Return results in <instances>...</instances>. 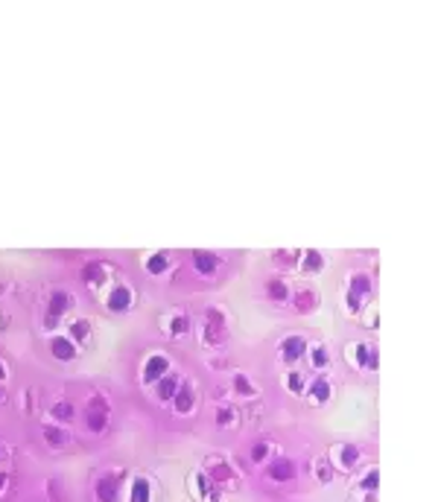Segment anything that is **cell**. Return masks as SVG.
Wrapping results in <instances>:
<instances>
[{"label":"cell","mask_w":438,"mask_h":502,"mask_svg":"<svg viewBox=\"0 0 438 502\" xmlns=\"http://www.w3.org/2000/svg\"><path fill=\"white\" fill-rule=\"evenodd\" d=\"M228 420H231V409H222L219 412V423H228Z\"/></svg>","instance_id":"31"},{"label":"cell","mask_w":438,"mask_h":502,"mask_svg":"<svg viewBox=\"0 0 438 502\" xmlns=\"http://www.w3.org/2000/svg\"><path fill=\"white\" fill-rule=\"evenodd\" d=\"M88 426H91L94 432H102V429H105V412H94V409H91V415H88Z\"/></svg>","instance_id":"15"},{"label":"cell","mask_w":438,"mask_h":502,"mask_svg":"<svg viewBox=\"0 0 438 502\" xmlns=\"http://www.w3.org/2000/svg\"><path fill=\"white\" fill-rule=\"evenodd\" d=\"M327 362H330L327 350H324V347H315V353H313V365H315V368H324Z\"/></svg>","instance_id":"22"},{"label":"cell","mask_w":438,"mask_h":502,"mask_svg":"<svg viewBox=\"0 0 438 502\" xmlns=\"http://www.w3.org/2000/svg\"><path fill=\"white\" fill-rule=\"evenodd\" d=\"M44 438L50 441L53 447H62V444H64V435H62V429H59V426H44Z\"/></svg>","instance_id":"16"},{"label":"cell","mask_w":438,"mask_h":502,"mask_svg":"<svg viewBox=\"0 0 438 502\" xmlns=\"http://www.w3.org/2000/svg\"><path fill=\"white\" fill-rule=\"evenodd\" d=\"M129 301H131L129 289H126V286H117V289L111 292V298H108V310H114V313H123L126 307H129Z\"/></svg>","instance_id":"7"},{"label":"cell","mask_w":438,"mask_h":502,"mask_svg":"<svg viewBox=\"0 0 438 502\" xmlns=\"http://www.w3.org/2000/svg\"><path fill=\"white\" fill-rule=\"evenodd\" d=\"M313 394H315V400H327L330 397V385L324 379H318V382H313Z\"/></svg>","instance_id":"18"},{"label":"cell","mask_w":438,"mask_h":502,"mask_svg":"<svg viewBox=\"0 0 438 502\" xmlns=\"http://www.w3.org/2000/svg\"><path fill=\"white\" fill-rule=\"evenodd\" d=\"M99 269H102V266H96V263H88V266H85V275H82V278H85V283L99 281V275H102Z\"/></svg>","instance_id":"21"},{"label":"cell","mask_w":438,"mask_h":502,"mask_svg":"<svg viewBox=\"0 0 438 502\" xmlns=\"http://www.w3.org/2000/svg\"><path fill=\"white\" fill-rule=\"evenodd\" d=\"M0 459H3V444H0Z\"/></svg>","instance_id":"33"},{"label":"cell","mask_w":438,"mask_h":502,"mask_svg":"<svg viewBox=\"0 0 438 502\" xmlns=\"http://www.w3.org/2000/svg\"><path fill=\"white\" fill-rule=\"evenodd\" d=\"M193 263H196V272L199 275H214L217 272V257L211 251H196L193 254Z\"/></svg>","instance_id":"5"},{"label":"cell","mask_w":438,"mask_h":502,"mask_svg":"<svg viewBox=\"0 0 438 502\" xmlns=\"http://www.w3.org/2000/svg\"><path fill=\"white\" fill-rule=\"evenodd\" d=\"M269 295H272L275 301H283V298H286V286H283V281H269Z\"/></svg>","instance_id":"17"},{"label":"cell","mask_w":438,"mask_h":502,"mask_svg":"<svg viewBox=\"0 0 438 502\" xmlns=\"http://www.w3.org/2000/svg\"><path fill=\"white\" fill-rule=\"evenodd\" d=\"M131 502H149V482H146V479H134V485H131Z\"/></svg>","instance_id":"9"},{"label":"cell","mask_w":438,"mask_h":502,"mask_svg":"<svg viewBox=\"0 0 438 502\" xmlns=\"http://www.w3.org/2000/svg\"><path fill=\"white\" fill-rule=\"evenodd\" d=\"M53 415H56L59 420H70V418H73V406H67V403H56V406H53Z\"/></svg>","instance_id":"19"},{"label":"cell","mask_w":438,"mask_h":502,"mask_svg":"<svg viewBox=\"0 0 438 502\" xmlns=\"http://www.w3.org/2000/svg\"><path fill=\"white\" fill-rule=\"evenodd\" d=\"M67 307H70V298H67V292H53V298H50V307H47V324H56V321H59V315H62Z\"/></svg>","instance_id":"2"},{"label":"cell","mask_w":438,"mask_h":502,"mask_svg":"<svg viewBox=\"0 0 438 502\" xmlns=\"http://www.w3.org/2000/svg\"><path fill=\"white\" fill-rule=\"evenodd\" d=\"M193 406V391H190L187 385H181L178 391H175V412H187Z\"/></svg>","instance_id":"11"},{"label":"cell","mask_w":438,"mask_h":502,"mask_svg":"<svg viewBox=\"0 0 438 502\" xmlns=\"http://www.w3.org/2000/svg\"><path fill=\"white\" fill-rule=\"evenodd\" d=\"M167 356H152L149 359V365H146V371H143V379L146 382H158L161 376H164V371H167Z\"/></svg>","instance_id":"6"},{"label":"cell","mask_w":438,"mask_h":502,"mask_svg":"<svg viewBox=\"0 0 438 502\" xmlns=\"http://www.w3.org/2000/svg\"><path fill=\"white\" fill-rule=\"evenodd\" d=\"M289 388H292V391H301V376H298V374L289 376Z\"/></svg>","instance_id":"29"},{"label":"cell","mask_w":438,"mask_h":502,"mask_svg":"<svg viewBox=\"0 0 438 502\" xmlns=\"http://www.w3.org/2000/svg\"><path fill=\"white\" fill-rule=\"evenodd\" d=\"M292 476H295V464L289 459H281L269 467V479H275V482H289Z\"/></svg>","instance_id":"4"},{"label":"cell","mask_w":438,"mask_h":502,"mask_svg":"<svg viewBox=\"0 0 438 502\" xmlns=\"http://www.w3.org/2000/svg\"><path fill=\"white\" fill-rule=\"evenodd\" d=\"M263 456H266V444H254V447H251V459H254V461H260Z\"/></svg>","instance_id":"25"},{"label":"cell","mask_w":438,"mask_h":502,"mask_svg":"<svg viewBox=\"0 0 438 502\" xmlns=\"http://www.w3.org/2000/svg\"><path fill=\"white\" fill-rule=\"evenodd\" d=\"M234 382H237V391H243V394H251V385H249V379H246V376H237Z\"/></svg>","instance_id":"27"},{"label":"cell","mask_w":438,"mask_h":502,"mask_svg":"<svg viewBox=\"0 0 438 502\" xmlns=\"http://www.w3.org/2000/svg\"><path fill=\"white\" fill-rule=\"evenodd\" d=\"M117 494H120V479L117 476H102L96 482V497L99 502H117Z\"/></svg>","instance_id":"1"},{"label":"cell","mask_w":438,"mask_h":502,"mask_svg":"<svg viewBox=\"0 0 438 502\" xmlns=\"http://www.w3.org/2000/svg\"><path fill=\"white\" fill-rule=\"evenodd\" d=\"M304 269H307V272H318V269H321V254H318V251H307V254H304Z\"/></svg>","instance_id":"13"},{"label":"cell","mask_w":438,"mask_h":502,"mask_svg":"<svg viewBox=\"0 0 438 502\" xmlns=\"http://www.w3.org/2000/svg\"><path fill=\"white\" fill-rule=\"evenodd\" d=\"M70 333H73L76 339H85V333H88V324H85V321H76V324L70 327Z\"/></svg>","instance_id":"23"},{"label":"cell","mask_w":438,"mask_h":502,"mask_svg":"<svg viewBox=\"0 0 438 502\" xmlns=\"http://www.w3.org/2000/svg\"><path fill=\"white\" fill-rule=\"evenodd\" d=\"M187 327H190V321H187V318H184V315H178V318L173 321V333H184Z\"/></svg>","instance_id":"24"},{"label":"cell","mask_w":438,"mask_h":502,"mask_svg":"<svg viewBox=\"0 0 438 502\" xmlns=\"http://www.w3.org/2000/svg\"><path fill=\"white\" fill-rule=\"evenodd\" d=\"M3 485H6V476H3V473H0V488H3Z\"/></svg>","instance_id":"32"},{"label":"cell","mask_w":438,"mask_h":502,"mask_svg":"<svg viewBox=\"0 0 438 502\" xmlns=\"http://www.w3.org/2000/svg\"><path fill=\"white\" fill-rule=\"evenodd\" d=\"M356 459H359V450H356V447H345L342 450V464L350 467V464H356Z\"/></svg>","instance_id":"20"},{"label":"cell","mask_w":438,"mask_h":502,"mask_svg":"<svg viewBox=\"0 0 438 502\" xmlns=\"http://www.w3.org/2000/svg\"><path fill=\"white\" fill-rule=\"evenodd\" d=\"M368 286H371L368 278H362V275H359V278H353V281H350V295H353V298H359V295H365V292H368Z\"/></svg>","instance_id":"12"},{"label":"cell","mask_w":438,"mask_h":502,"mask_svg":"<svg viewBox=\"0 0 438 502\" xmlns=\"http://www.w3.org/2000/svg\"><path fill=\"white\" fill-rule=\"evenodd\" d=\"M175 391H178V379H173V376H161L158 379V397L161 400H173Z\"/></svg>","instance_id":"8"},{"label":"cell","mask_w":438,"mask_h":502,"mask_svg":"<svg viewBox=\"0 0 438 502\" xmlns=\"http://www.w3.org/2000/svg\"><path fill=\"white\" fill-rule=\"evenodd\" d=\"M53 356H56V359H73L70 339H53Z\"/></svg>","instance_id":"10"},{"label":"cell","mask_w":438,"mask_h":502,"mask_svg":"<svg viewBox=\"0 0 438 502\" xmlns=\"http://www.w3.org/2000/svg\"><path fill=\"white\" fill-rule=\"evenodd\" d=\"M0 400H3V388H0Z\"/></svg>","instance_id":"35"},{"label":"cell","mask_w":438,"mask_h":502,"mask_svg":"<svg viewBox=\"0 0 438 502\" xmlns=\"http://www.w3.org/2000/svg\"><path fill=\"white\" fill-rule=\"evenodd\" d=\"M304 350H307V345H304L301 336H289V339L283 342V359H286V362H295V359L304 356Z\"/></svg>","instance_id":"3"},{"label":"cell","mask_w":438,"mask_h":502,"mask_svg":"<svg viewBox=\"0 0 438 502\" xmlns=\"http://www.w3.org/2000/svg\"><path fill=\"white\" fill-rule=\"evenodd\" d=\"M0 379H3V365H0Z\"/></svg>","instance_id":"34"},{"label":"cell","mask_w":438,"mask_h":502,"mask_svg":"<svg viewBox=\"0 0 438 502\" xmlns=\"http://www.w3.org/2000/svg\"><path fill=\"white\" fill-rule=\"evenodd\" d=\"M377 482H380V476H377V470H371L362 479V488H377Z\"/></svg>","instance_id":"26"},{"label":"cell","mask_w":438,"mask_h":502,"mask_svg":"<svg viewBox=\"0 0 438 502\" xmlns=\"http://www.w3.org/2000/svg\"><path fill=\"white\" fill-rule=\"evenodd\" d=\"M146 269H149L152 275H161V272L167 269V257H164V254H152L149 263H146Z\"/></svg>","instance_id":"14"},{"label":"cell","mask_w":438,"mask_h":502,"mask_svg":"<svg viewBox=\"0 0 438 502\" xmlns=\"http://www.w3.org/2000/svg\"><path fill=\"white\" fill-rule=\"evenodd\" d=\"M298 307H301V310H304V307H313V295L301 292V295H298Z\"/></svg>","instance_id":"28"},{"label":"cell","mask_w":438,"mask_h":502,"mask_svg":"<svg viewBox=\"0 0 438 502\" xmlns=\"http://www.w3.org/2000/svg\"><path fill=\"white\" fill-rule=\"evenodd\" d=\"M91 409H94V412H108V409H105V400H102V397L91 400Z\"/></svg>","instance_id":"30"}]
</instances>
